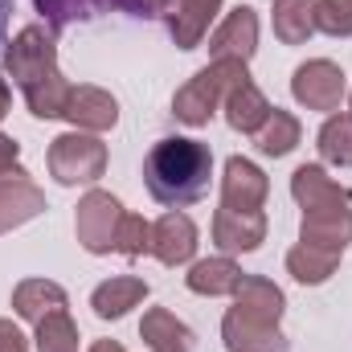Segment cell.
I'll return each instance as SVG.
<instances>
[{
  "instance_id": "10",
  "label": "cell",
  "mask_w": 352,
  "mask_h": 352,
  "mask_svg": "<svg viewBox=\"0 0 352 352\" xmlns=\"http://www.w3.org/2000/svg\"><path fill=\"white\" fill-rule=\"evenodd\" d=\"M266 192H270V180L254 160H246V156L226 160V176H221V205L226 209H263Z\"/></svg>"
},
{
  "instance_id": "24",
  "label": "cell",
  "mask_w": 352,
  "mask_h": 352,
  "mask_svg": "<svg viewBox=\"0 0 352 352\" xmlns=\"http://www.w3.org/2000/svg\"><path fill=\"white\" fill-rule=\"evenodd\" d=\"M274 33L283 45H303L316 33V0H274Z\"/></svg>"
},
{
  "instance_id": "20",
  "label": "cell",
  "mask_w": 352,
  "mask_h": 352,
  "mask_svg": "<svg viewBox=\"0 0 352 352\" xmlns=\"http://www.w3.org/2000/svg\"><path fill=\"white\" fill-rule=\"evenodd\" d=\"M140 336L152 352H192V332L176 320L168 307H152L144 311V324H140Z\"/></svg>"
},
{
  "instance_id": "15",
  "label": "cell",
  "mask_w": 352,
  "mask_h": 352,
  "mask_svg": "<svg viewBox=\"0 0 352 352\" xmlns=\"http://www.w3.org/2000/svg\"><path fill=\"white\" fill-rule=\"evenodd\" d=\"M144 299H148V283L144 278H131V274H119V278H107V283L94 287L90 307H94L98 320H123Z\"/></svg>"
},
{
  "instance_id": "32",
  "label": "cell",
  "mask_w": 352,
  "mask_h": 352,
  "mask_svg": "<svg viewBox=\"0 0 352 352\" xmlns=\"http://www.w3.org/2000/svg\"><path fill=\"white\" fill-rule=\"evenodd\" d=\"M16 140H8V135H0V168H12L16 164Z\"/></svg>"
},
{
  "instance_id": "34",
  "label": "cell",
  "mask_w": 352,
  "mask_h": 352,
  "mask_svg": "<svg viewBox=\"0 0 352 352\" xmlns=\"http://www.w3.org/2000/svg\"><path fill=\"white\" fill-rule=\"evenodd\" d=\"M164 4H168V0H144V8H152V12H160Z\"/></svg>"
},
{
  "instance_id": "14",
  "label": "cell",
  "mask_w": 352,
  "mask_h": 352,
  "mask_svg": "<svg viewBox=\"0 0 352 352\" xmlns=\"http://www.w3.org/2000/svg\"><path fill=\"white\" fill-rule=\"evenodd\" d=\"M307 246H324V250H340L352 242V209L349 205H324V209H303V226H299Z\"/></svg>"
},
{
  "instance_id": "6",
  "label": "cell",
  "mask_w": 352,
  "mask_h": 352,
  "mask_svg": "<svg viewBox=\"0 0 352 352\" xmlns=\"http://www.w3.org/2000/svg\"><path fill=\"white\" fill-rule=\"evenodd\" d=\"M291 94L307 107V111H336L344 98V70L328 58L303 62L291 78Z\"/></svg>"
},
{
  "instance_id": "25",
  "label": "cell",
  "mask_w": 352,
  "mask_h": 352,
  "mask_svg": "<svg viewBox=\"0 0 352 352\" xmlns=\"http://www.w3.org/2000/svg\"><path fill=\"white\" fill-rule=\"evenodd\" d=\"M254 140H258V152H263V156H274V160H278V156L295 152V144H299V119L274 107L270 119L254 131Z\"/></svg>"
},
{
  "instance_id": "12",
  "label": "cell",
  "mask_w": 352,
  "mask_h": 352,
  "mask_svg": "<svg viewBox=\"0 0 352 352\" xmlns=\"http://www.w3.org/2000/svg\"><path fill=\"white\" fill-rule=\"evenodd\" d=\"M283 307H287V299H283V291H278L270 278L242 274V283H238V291H234V311H238L242 320H250V324H266V328H278Z\"/></svg>"
},
{
  "instance_id": "33",
  "label": "cell",
  "mask_w": 352,
  "mask_h": 352,
  "mask_svg": "<svg viewBox=\"0 0 352 352\" xmlns=\"http://www.w3.org/2000/svg\"><path fill=\"white\" fill-rule=\"evenodd\" d=\"M90 352H123V344H115V340H98V344H90Z\"/></svg>"
},
{
  "instance_id": "28",
  "label": "cell",
  "mask_w": 352,
  "mask_h": 352,
  "mask_svg": "<svg viewBox=\"0 0 352 352\" xmlns=\"http://www.w3.org/2000/svg\"><path fill=\"white\" fill-rule=\"evenodd\" d=\"M115 254L123 258H144L152 254V226L140 213H123L119 230H115Z\"/></svg>"
},
{
  "instance_id": "23",
  "label": "cell",
  "mask_w": 352,
  "mask_h": 352,
  "mask_svg": "<svg viewBox=\"0 0 352 352\" xmlns=\"http://www.w3.org/2000/svg\"><path fill=\"white\" fill-rule=\"evenodd\" d=\"M184 278H188V291L197 295H234L242 283V266L234 258H201Z\"/></svg>"
},
{
  "instance_id": "19",
  "label": "cell",
  "mask_w": 352,
  "mask_h": 352,
  "mask_svg": "<svg viewBox=\"0 0 352 352\" xmlns=\"http://www.w3.org/2000/svg\"><path fill=\"white\" fill-rule=\"evenodd\" d=\"M270 111H274V107L266 102V94L254 87V82H242L238 90L226 94V123H230L234 131H242V135H254L266 119H270Z\"/></svg>"
},
{
  "instance_id": "3",
  "label": "cell",
  "mask_w": 352,
  "mask_h": 352,
  "mask_svg": "<svg viewBox=\"0 0 352 352\" xmlns=\"http://www.w3.org/2000/svg\"><path fill=\"white\" fill-rule=\"evenodd\" d=\"M242 82H250L246 62H213V66H205L201 74H192L184 87L176 90L173 115L180 123H188V127H201V123L213 119L217 102H226V94L238 90Z\"/></svg>"
},
{
  "instance_id": "18",
  "label": "cell",
  "mask_w": 352,
  "mask_h": 352,
  "mask_svg": "<svg viewBox=\"0 0 352 352\" xmlns=\"http://www.w3.org/2000/svg\"><path fill=\"white\" fill-rule=\"evenodd\" d=\"M12 307H16L21 320L41 324L45 316L66 311V291H62L58 283H50V278H25V283H16V291H12Z\"/></svg>"
},
{
  "instance_id": "7",
  "label": "cell",
  "mask_w": 352,
  "mask_h": 352,
  "mask_svg": "<svg viewBox=\"0 0 352 352\" xmlns=\"http://www.w3.org/2000/svg\"><path fill=\"white\" fill-rule=\"evenodd\" d=\"M41 209H45V192L29 180V173L21 164L0 168V234L33 221Z\"/></svg>"
},
{
  "instance_id": "26",
  "label": "cell",
  "mask_w": 352,
  "mask_h": 352,
  "mask_svg": "<svg viewBox=\"0 0 352 352\" xmlns=\"http://www.w3.org/2000/svg\"><path fill=\"white\" fill-rule=\"evenodd\" d=\"M320 156L340 168L352 164V115H332L320 127Z\"/></svg>"
},
{
  "instance_id": "11",
  "label": "cell",
  "mask_w": 352,
  "mask_h": 352,
  "mask_svg": "<svg viewBox=\"0 0 352 352\" xmlns=\"http://www.w3.org/2000/svg\"><path fill=\"white\" fill-rule=\"evenodd\" d=\"M62 119H70L74 131H90V135H98V131H111V127L119 123V102H115L107 90H98V87H74L70 90V98H66Z\"/></svg>"
},
{
  "instance_id": "8",
  "label": "cell",
  "mask_w": 352,
  "mask_h": 352,
  "mask_svg": "<svg viewBox=\"0 0 352 352\" xmlns=\"http://www.w3.org/2000/svg\"><path fill=\"white\" fill-rule=\"evenodd\" d=\"M258 50V12L250 4L234 8L209 37V58L213 62H250Z\"/></svg>"
},
{
  "instance_id": "16",
  "label": "cell",
  "mask_w": 352,
  "mask_h": 352,
  "mask_svg": "<svg viewBox=\"0 0 352 352\" xmlns=\"http://www.w3.org/2000/svg\"><path fill=\"white\" fill-rule=\"evenodd\" d=\"M291 192L303 209H324V205H352V188L336 184L320 164H303L291 176Z\"/></svg>"
},
{
  "instance_id": "30",
  "label": "cell",
  "mask_w": 352,
  "mask_h": 352,
  "mask_svg": "<svg viewBox=\"0 0 352 352\" xmlns=\"http://www.w3.org/2000/svg\"><path fill=\"white\" fill-rule=\"evenodd\" d=\"M37 8H41V12H50V21H54V25H66V21L82 8V0H37Z\"/></svg>"
},
{
  "instance_id": "5",
  "label": "cell",
  "mask_w": 352,
  "mask_h": 352,
  "mask_svg": "<svg viewBox=\"0 0 352 352\" xmlns=\"http://www.w3.org/2000/svg\"><path fill=\"white\" fill-rule=\"evenodd\" d=\"M123 221V205L102 192V188H90L87 197L78 201V213H74V230H78V242L87 246L90 254H111L115 250V230Z\"/></svg>"
},
{
  "instance_id": "27",
  "label": "cell",
  "mask_w": 352,
  "mask_h": 352,
  "mask_svg": "<svg viewBox=\"0 0 352 352\" xmlns=\"http://www.w3.org/2000/svg\"><path fill=\"white\" fill-rule=\"evenodd\" d=\"M37 352H78V328L66 311H54L37 324Z\"/></svg>"
},
{
  "instance_id": "21",
  "label": "cell",
  "mask_w": 352,
  "mask_h": 352,
  "mask_svg": "<svg viewBox=\"0 0 352 352\" xmlns=\"http://www.w3.org/2000/svg\"><path fill=\"white\" fill-rule=\"evenodd\" d=\"M217 8H221V0H180L176 12L168 16V29H173L176 45L180 50L201 45V37L209 33V21L217 16Z\"/></svg>"
},
{
  "instance_id": "13",
  "label": "cell",
  "mask_w": 352,
  "mask_h": 352,
  "mask_svg": "<svg viewBox=\"0 0 352 352\" xmlns=\"http://www.w3.org/2000/svg\"><path fill=\"white\" fill-rule=\"evenodd\" d=\"M152 254L164 266H180L197 254V226L188 213L168 209L156 226H152Z\"/></svg>"
},
{
  "instance_id": "4",
  "label": "cell",
  "mask_w": 352,
  "mask_h": 352,
  "mask_svg": "<svg viewBox=\"0 0 352 352\" xmlns=\"http://www.w3.org/2000/svg\"><path fill=\"white\" fill-rule=\"evenodd\" d=\"M50 173L58 184H94L107 173V144L90 131H66L50 144Z\"/></svg>"
},
{
  "instance_id": "22",
  "label": "cell",
  "mask_w": 352,
  "mask_h": 352,
  "mask_svg": "<svg viewBox=\"0 0 352 352\" xmlns=\"http://www.w3.org/2000/svg\"><path fill=\"white\" fill-rule=\"evenodd\" d=\"M336 266H340V250H324V246H307V242H299V246L287 254V270H291V278L303 283V287H320V283H328V278L336 274Z\"/></svg>"
},
{
  "instance_id": "2",
  "label": "cell",
  "mask_w": 352,
  "mask_h": 352,
  "mask_svg": "<svg viewBox=\"0 0 352 352\" xmlns=\"http://www.w3.org/2000/svg\"><path fill=\"white\" fill-rule=\"evenodd\" d=\"M209 176H213V156L205 144L197 140H184V135H168L160 140L148 160H144V180H148V192L160 201V205H173L184 209L192 201H201L209 192Z\"/></svg>"
},
{
  "instance_id": "31",
  "label": "cell",
  "mask_w": 352,
  "mask_h": 352,
  "mask_svg": "<svg viewBox=\"0 0 352 352\" xmlns=\"http://www.w3.org/2000/svg\"><path fill=\"white\" fill-rule=\"evenodd\" d=\"M0 352H29L25 336H21V328H16L12 320H0Z\"/></svg>"
},
{
  "instance_id": "17",
  "label": "cell",
  "mask_w": 352,
  "mask_h": 352,
  "mask_svg": "<svg viewBox=\"0 0 352 352\" xmlns=\"http://www.w3.org/2000/svg\"><path fill=\"white\" fill-rule=\"evenodd\" d=\"M221 340L230 352H287V336L278 328H266V324H250L242 320L234 307L226 311L221 320Z\"/></svg>"
},
{
  "instance_id": "29",
  "label": "cell",
  "mask_w": 352,
  "mask_h": 352,
  "mask_svg": "<svg viewBox=\"0 0 352 352\" xmlns=\"http://www.w3.org/2000/svg\"><path fill=\"white\" fill-rule=\"evenodd\" d=\"M316 29L328 37H352V0H316Z\"/></svg>"
},
{
  "instance_id": "9",
  "label": "cell",
  "mask_w": 352,
  "mask_h": 352,
  "mask_svg": "<svg viewBox=\"0 0 352 352\" xmlns=\"http://www.w3.org/2000/svg\"><path fill=\"white\" fill-rule=\"evenodd\" d=\"M213 242L226 254H250L266 242V217L263 209H217L213 213Z\"/></svg>"
},
{
  "instance_id": "1",
  "label": "cell",
  "mask_w": 352,
  "mask_h": 352,
  "mask_svg": "<svg viewBox=\"0 0 352 352\" xmlns=\"http://www.w3.org/2000/svg\"><path fill=\"white\" fill-rule=\"evenodd\" d=\"M8 78L25 90V102L37 119H62L66 98H70V82L58 70V50L54 37L41 25H29L12 37L8 45Z\"/></svg>"
}]
</instances>
